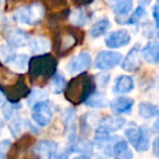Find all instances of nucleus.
Returning a JSON list of instances; mask_svg holds the SVG:
<instances>
[{
	"label": "nucleus",
	"instance_id": "obj_47",
	"mask_svg": "<svg viewBox=\"0 0 159 159\" xmlns=\"http://www.w3.org/2000/svg\"><path fill=\"white\" fill-rule=\"evenodd\" d=\"M23 159H30V158H23Z\"/></svg>",
	"mask_w": 159,
	"mask_h": 159
},
{
	"label": "nucleus",
	"instance_id": "obj_28",
	"mask_svg": "<svg viewBox=\"0 0 159 159\" xmlns=\"http://www.w3.org/2000/svg\"><path fill=\"white\" fill-rule=\"evenodd\" d=\"M26 123H27L26 120H24L23 118L21 117L16 118L9 125V130L11 132V134L16 139V137H20V135L24 132L25 128H26Z\"/></svg>",
	"mask_w": 159,
	"mask_h": 159
},
{
	"label": "nucleus",
	"instance_id": "obj_44",
	"mask_svg": "<svg viewBox=\"0 0 159 159\" xmlns=\"http://www.w3.org/2000/svg\"><path fill=\"white\" fill-rule=\"evenodd\" d=\"M3 125H5V122H3V119L0 117V135H1V132H2Z\"/></svg>",
	"mask_w": 159,
	"mask_h": 159
},
{
	"label": "nucleus",
	"instance_id": "obj_8",
	"mask_svg": "<svg viewBox=\"0 0 159 159\" xmlns=\"http://www.w3.org/2000/svg\"><path fill=\"white\" fill-rule=\"evenodd\" d=\"M122 60V55L112 50H102L97 53L95 59V68L98 70H110L119 66Z\"/></svg>",
	"mask_w": 159,
	"mask_h": 159
},
{
	"label": "nucleus",
	"instance_id": "obj_16",
	"mask_svg": "<svg viewBox=\"0 0 159 159\" xmlns=\"http://www.w3.org/2000/svg\"><path fill=\"white\" fill-rule=\"evenodd\" d=\"M109 106H110L111 111L117 115L130 113L134 106V99L130 97H118L110 102Z\"/></svg>",
	"mask_w": 159,
	"mask_h": 159
},
{
	"label": "nucleus",
	"instance_id": "obj_4",
	"mask_svg": "<svg viewBox=\"0 0 159 159\" xmlns=\"http://www.w3.org/2000/svg\"><path fill=\"white\" fill-rule=\"evenodd\" d=\"M150 131L146 125H131L125 130L124 134L131 146L139 152H147L150 147Z\"/></svg>",
	"mask_w": 159,
	"mask_h": 159
},
{
	"label": "nucleus",
	"instance_id": "obj_1",
	"mask_svg": "<svg viewBox=\"0 0 159 159\" xmlns=\"http://www.w3.org/2000/svg\"><path fill=\"white\" fill-rule=\"evenodd\" d=\"M96 85L97 83L95 76L86 72L80 73L66 83L64 97L73 105L83 104L89 96L95 93Z\"/></svg>",
	"mask_w": 159,
	"mask_h": 159
},
{
	"label": "nucleus",
	"instance_id": "obj_31",
	"mask_svg": "<svg viewBox=\"0 0 159 159\" xmlns=\"http://www.w3.org/2000/svg\"><path fill=\"white\" fill-rule=\"evenodd\" d=\"M146 16V8L144 6L139 5L134 11L132 12L130 16L128 18V20L125 21L126 24H130V25H134V24H137L144 16Z\"/></svg>",
	"mask_w": 159,
	"mask_h": 159
},
{
	"label": "nucleus",
	"instance_id": "obj_39",
	"mask_svg": "<svg viewBox=\"0 0 159 159\" xmlns=\"http://www.w3.org/2000/svg\"><path fill=\"white\" fill-rule=\"evenodd\" d=\"M71 152H69V150H66V152H56L55 154L51 155V157L49 159H68L69 156H70Z\"/></svg>",
	"mask_w": 159,
	"mask_h": 159
},
{
	"label": "nucleus",
	"instance_id": "obj_6",
	"mask_svg": "<svg viewBox=\"0 0 159 159\" xmlns=\"http://www.w3.org/2000/svg\"><path fill=\"white\" fill-rule=\"evenodd\" d=\"M0 92L6 95V97L8 98V102H14V104H18L20 102L21 99L27 97V96L31 94L29 86L25 83L24 75L20 74L16 82L12 83L9 86L3 87L2 89H0Z\"/></svg>",
	"mask_w": 159,
	"mask_h": 159
},
{
	"label": "nucleus",
	"instance_id": "obj_37",
	"mask_svg": "<svg viewBox=\"0 0 159 159\" xmlns=\"http://www.w3.org/2000/svg\"><path fill=\"white\" fill-rule=\"evenodd\" d=\"M152 16L155 21V27H156L157 32H158V35H159V0H156L154 7H152Z\"/></svg>",
	"mask_w": 159,
	"mask_h": 159
},
{
	"label": "nucleus",
	"instance_id": "obj_42",
	"mask_svg": "<svg viewBox=\"0 0 159 159\" xmlns=\"http://www.w3.org/2000/svg\"><path fill=\"white\" fill-rule=\"evenodd\" d=\"M77 6H87L93 1V0H73Z\"/></svg>",
	"mask_w": 159,
	"mask_h": 159
},
{
	"label": "nucleus",
	"instance_id": "obj_26",
	"mask_svg": "<svg viewBox=\"0 0 159 159\" xmlns=\"http://www.w3.org/2000/svg\"><path fill=\"white\" fill-rule=\"evenodd\" d=\"M29 62L30 57L27 55H16L7 66H10L16 72H23L29 68Z\"/></svg>",
	"mask_w": 159,
	"mask_h": 159
},
{
	"label": "nucleus",
	"instance_id": "obj_12",
	"mask_svg": "<svg viewBox=\"0 0 159 159\" xmlns=\"http://www.w3.org/2000/svg\"><path fill=\"white\" fill-rule=\"evenodd\" d=\"M131 42V34L126 30H118L109 34L105 39V44L111 49L122 48Z\"/></svg>",
	"mask_w": 159,
	"mask_h": 159
},
{
	"label": "nucleus",
	"instance_id": "obj_30",
	"mask_svg": "<svg viewBox=\"0 0 159 159\" xmlns=\"http://www.w3.org/2000/svg\"><path fill=\"white\" fill-rule=\"evenodd\" d=\"M69 18H70L71 23L73 25H75V26H82V25L86 24L87 20H89L87 12H85L82 9L75 10L74 12H72V14Z\"/></svg>",
	"mask_w": 159,
	"mask_h": 159
},
{
	"label": "nucleus",
	"instance_id": "obj_10",
	"mask_svg": "<svg viewBox=\"0 0 159 159\" xmlns=\"http://www.w3.org/2000/svg\"><path fill=\"white\" fill-rule=\"evenodd\" d=\"M141 49L142 48L139 47V44H136L129 50V52L126 53L125 58L121 63V66L124 71H126V72H136V71L139 70L142 66Z\"/></svg>",
	"mask_w": 159,
	"mask_h": 159
},
{
	"label": "nucleus",
	"instance_id": "obj_24",
	"mask_svg": "<svg viewBox=\"0 0 159 159\" xmlns=\"http://www.w3.org/2000/svg\"><path fill=\"white\" fill-rule=\"evenodd\" d=\"M30 48L32 53L34 55H40V53H46V51L50 48V43L47 38L43 36H36L30 39L29 42Z\"/></svg>",
	"mask_w": 159,
	"mask_h": 159
},
{
	"label": "nucleus",
	"instance_id": "obj_48",
	"mask_svg": "<svg viewBox=\"0 0 159 159\" xmlns=\"http://www.w3.org/2000/svg\"><path fill=\"white\" fill-rule=\"evenodd\" d=\"M0 2H1V0H0Z\"/></svg>",
	"mask_w": 159,
	"mask_h": 159
},
{
	"label": "nucleus",
	"instance_id": "obj_40",
	"mask_svg": "<svg viewBox=\"0 0 159 159\" xmlns=\"http://www.w3.org/2000/svg\"><path fill=\"white\" fill-rule=\"evenodd\" d=\"M152 155L155 157H157V158H159V135L152 141Z\"/></svg>",
	"mask_w": 159,
	"mask_h": 159
},
{
	"label": "nucleus",
	"instance_id": "obj_33",
	"mask_svg": "<svg viewBox=\"0 0 159 159\" xmlns=\"http://www.w3.org/2000/svg\"><path fill=\"white\" fill-rule=\"evenodd\" d=\"M21 107V104L18 102V104H14V102H6L5 105L2 106L1 108V111H2V115L5 117V119H10L12 117V115L14 113V111L20 109Z\"/></svg>",
	"mask_w": 159,
	"mask_h": 159
},
{
	"label": "nucleus",
	"instance_id": "obj_11",
	"mask_svg": "<svg viewBox=\"0 0 159 159\" xmlns=\"http://www.w3.org/2000/svg\"><path fill=\"white\" fill-rule=\"evenodd\" d=\"M58 149L56 142L43 139L38 143H35L32 149V156L34 159H49L51 155L55 154Z\"/></svg>",
	"mask_w": 159,
	"mask_h": 159
},
{
	"label": "nucleus",
	"instance_id": "obj_15",
	"mask_svg": "<svg viewBox=\"0 0 159 159\" xmlns=\"http://www.w3.org/2000/svg\"><path fill=\"white\" fill-rule=\"evenodd\" d=\"M110 156H112L115 159H132L133 152L129 146V142L119 137L113 143Z\"/></svg>",
	"mask_w": 159,
	"mask_h": 159
},
{
	"label": "nucleus",
	"instance_id": "obj_35",
	"mask_svg": "<svg viewBox=\"0 0 159 159\" xmlns=\"http://www.w3.org/2000/svg\"><path fill=\"white\" fill-rule=\"evenodd\" d=\"M89 113L87 115H83L82 118L80 119V131H81V134H89L92 130V125L89 123Z\"/></svg>",
	"mask_w": 159,
	"mask_h": 159
},
{
	"label": "nucleus",
	"instance_id": "obj_21",
	"mask_svg": "<svg viewBox=\"0 0 159 159\" xmlns=\"http://www.w3.org/2000/svg\"><path fill=\"white\" fill-rule=\"evenodd\" d=\"M8 45L12 47V48H21V47L25 46L29 44L30 42V36L26 32L22 31V30H14L8 35Z\"/></svg>",
	"mask_w": 159,
	"mask_h": 159
},
{
	"label": "nucleus",
	"instance_id": "obj_36",
	"mask_svg": "<svg viewBox=\"0 0 159 159\" xmlns=\"http://www.w3.org/2000/svg\"><path fill=\"white\" fill-rule=\"evenodd\" d=\"M12 144L10 139H3L0 142V159H7L8 152L11 148Z\"/></svg>",
	"mask_w": 159,
	"mask_h": 159
},
{
	"label": "nucleus",
	"instance_id": "obj_41",
	"mask_svg": "<svg viewBox=\"0 0 159 159\" xmlns=\"http://www.w3.org/2000/svg\"><path fill=\"white\" fill-rule=\"evenodd\" d=\"M150 132L155 133V134L159 135V116L156 118V120H155L154 124H152V129H150Z\"/></svg>",
	"mask_w": 159,
	"mask_h": 159
},
{
	"label": "nucleus",
	"instance_id": "obj_14",
	"mask_svg": "<svg viewBox=\"0 0 159 159\" xmlns=\"http://www.w3.org/2000/svg\"><path fill=\"white\" fill-rule=\"evenodd\" d=\"M62 121L64 124L66 133L70 141H74L76 136V112L74 109L66 108L62 113Z\"/></svg>",
	"mask_w": 159,
	"mask_h": 159
},
{
	"label": "nucleus",
	"instance_id": "obj_22",
	"mask_svg": "<svg viewBox=\"0 0 159 159\" xmlns=\"http://www.w3.org/2000/svg\"><path fill=\"white\" fill-rule=\"evenodd\" d=\"M139 116L145 120L157 118L159 116V107L152 102H142L139 105Z\"/></svg>",
	"mask_w": 159,
	"mask_h": 159
},
{
	"label": "nucleus",
	"instance_id": "obj_17",
	"mask_svg": "<svg viewBox=\"0 0 159 159\" xmlns=\"http://www.w3.org/2000/svg\"><path fill=\"white\" fill-rule=\"evenodd\" d=\"M134 89V80L130 75H119L116 79L115 85H113V93L119 94V95H124Z\"/></svg>",
	"mask_w": 159,
	"mask_h": 159
},
{
	"label": "nucleus",
	"instance_id": "obj_23",
	"mask_svg": "<svg viewBox=\"0 0 159 159\" xmlns=\"http://www.w3.org/2000/svg\"><path fill=\"white\" fill-rule=\"evenodd\" d=\"M94 149V143H92L89 139H80L77 141L71 143L68 150L70 152H79L83 155H89Z\"/></svg>",
	"mask_w": 159,
	"mask_h": 159
},
{
	"label": "nucleus",
	"instance_id": "obj_34",
	"mask_svg": "<svg viewBox=\"0 0 159 159\" xmlns=\"http://www.w3.org/2000/svg\"><path fill=\"white\" fill-rule=\"evenodd\" d=\"M42 1L43 6L50 10H62V8L66 6V0H42Z\"/></svg>",
	"mask_w": 159,
	"mask_h": 159
},
{
	"label": "nucleus",
	"instance_id": "obj_5",
	"mask_svg": "<svg viewBox=\"0 0 159 159\" xmlns=\"http://www.w3.org/2000/svg\"><path fill=\"white\" fill-rule=\"evenodd\" d=\"M45 16V7L38 3L25 6L19 8L14 12V20L21 24L25 25H37L42 22Z\"/></svg>",
	"mask_w": 159,
	"mask_h": 159
},
{
	"label": "nucleus",
	"instance_id": "obj_25",
	"mask_svg": "<svg viewBox=\"0 0 159 159\" xmlns=\"http://www.w3.org/2000/svg\"><path fill=\"white\" fill-rule=\"evenodd\" d=\"M87 107H91V108H96V109H102L106 108L109 105L108 99H107L106 95L104 93H100V92H95L93 95H91L87 100L84 102Z\"/></svg>",
	"mask_w": 159,
	"mask_h": 159
},
{
	"label": "nucleus",
	"instance_id": "obj_9",
	"mask_svg": "<svg viewBox=\"0 0 159 159\" xmlns=\"http://www.w3.org/2000/svg\"><path fill=\"white\" fill-rule=\"evenodd\" d=\"M92 66V56L87 51H81L69 61L66 69L71 74L86 72Z\"/></svg>",
	"mask_w": 159,
	"mask_h": 159
},
{
	"label": "nucleus",
	"instance_id": "obj_38",
	"mask_svg": "<svg viewBox=\"0 0 159 159\" xmlns=\"http://www.w3.org/2000/svg\"><path fill=\"white\" fill-rule=\"evenodd\" d=\"M109 79H110V75H109L108 73H100L99 75H97V76L95 77L96 83L99 84L102 87L107 86V84H108V82H109Z\"/></svg>",
	"mask_w": 159,
	"mask_h": 159
},
{
	"label": "nucleus",
	"instance_id": "obj_29",
	"mask_svg": "<svg viewBox=\"0 0 159 159\" xmlns=\"http://www.w3.org/2000/svg\"><path fill=\"white\" fill-rule=\"evenodd\" d=\"M51 91L55 94H60L64 92L66 87V81L64 76L59 73H56L51 79Z\"/></svg>",
	"mask_w": 159,
	"mask_h": 159
},
{
	"label": "nucleus",
	"instance_id": "obj_46",
	"mask_svg": "<svg viewBox=\"0 0 159 159\" xmlns=\"http://www.w3.org/2000/svg\"><path fill=\"white\" fill-rule=\"evenodd\" d=\"M2 99H3V94L1 93V92H0V102H2Z\"/></svg>",
	"mask_w": 159,
	"mask_h": 159
},
{
	"label": "nucleus",
	"instance_id": "obj_13",
	"mask_svg": "<svg viewBox=\"0 0 159 159\" xmlns=\"http://www.w3.org/2000/svg\"><path fill=\"white\" fill-rule=\"evenodd\" d=\"M141 56L147 63L156 64L159 63V40L152 39L141 49Z\"/></svg>",
	"mask_w": 159,
	"mask_h": 159
},
{
	"label": "nucleus",
	"instance_id": "obj_32",
	"mask_svg": "<svg viewBox=\"0 0 159 159\" xmlns=\"http://www.w3.org/2000/svg\"><path fill=\"white\" fill-rule=\"evenodd\" d=\"M30 95L31 96L29 97L27 102H29L30 106H32V107L35 104H37V102H42V100H45L48 97V93H46L44 89H34L33 92H31Z\"/></svg>",
	"mask_w": 159,
	"mask_h": 159
},
{
	"label": "nucleus",
	"instance_id": "obj_43",
	"mask_svg": "<svg viewBox=\"0 0 159 159\" xmlns=\"http://www.w3.org/2000/svg\"><path fill=\"white\" fill-rule=\"evenodd\" d=\"M93 159H108L106 156V154H97L94 156Z\"/></svg>",
	"mask_w": 159,
	"mask_h": 159
},
{
	"label": "nucleus",
	"instance_id": "obj_19",
	"mask_svg": "<svg viewBox=\"0 0 159 159\" xmlns=\"http://www.w3.org/2000/svg\"><path fill=\"white\" fill-rule=\"evenodd\" d=\"M125 124V119L123 117H118V116H109L100 121L99 126L104 130L110 132H117L121 130Z\"/></svg>",
	"mask_w": 159,
	"mask_h": 159
},
{
	"label": "nucleus",
	"instance_id": "obj_18",
	"mask_svg": "<svg viewBox=\"0 0 159 159\" xmlns=\"http://www.w3.org/2000/svg\"><path fill=\"white\" fill-rule=\"evenodd\" d=\"M134 0H107L110 9L117 14V18H124L131 12Z\"/></svg>",
	"mask_w": 159,
	"mask_h": 159
},
{
	"label": "nucleus",
	"instance_id": "obj_27",
	"mask_svg": "<svg viewBox=\"0 0 159 159\" xmlns=\"http://www.w3.org/2000/svg\"><path fill=\"white\" fill-rule=\"evenodd\" d=\"M110 27V21L107 18H104L102 20H99L98 22H96L95 24L92 26L91 31H89V34L93 38H97L100 37L102 35H104Z\"/></svg>",
	"mask_w": 159,
	"mask_h": 159
},
{
	"label": "nucleus",
	"instance_id": "obj_3",
	"mask_svg": "<svg viewBox=\"0 0 159 159\" xmlns=\"http://www.w3.org/2000/svg\"><path fill=\"white\" fill-rule=\"evenodd\" d=\"M84 40V32L77 26H69L53 32L52 50L59 57H66L76 45Z\"/></svg>",
	"mask_w": 159,
	"mask_h": 159
},
{
	"label": "nucleus",
	"instance_id": "obj_2",
	"mask_svg": "<svg viewBox=\"0 0 159 159\" xmlns=\"http://www.w3.org/2000/svg\"><path fill=\"white\" fill-rule=\"evenodd\" d=\"M57 58L50 53L35 55L29 62L30 79L38 86H43L57 73Z\"/></svg>",
	"mask_w": 159,
	"mask_h": 159
},
{
	"label": "nucleus",
	"instance_id": "obj_45",
	"mask_svg": "<svg viewBox=\"0 0 159 159\" xmlns=\"http://www.w3.org/2000/svg\"><path fill=\"white\" fill-rule=\"evenodd\" d=\"M73 159H91L87 155H82V156H79V157H75Z\"/></svg>",
	"mask_w": 159,
	"mask_h": 159
},
{
	"label": "nucleus",
	"instance_id": "obj_7",
	"mask_svg": "<svg viewBox=\"0 0 159 159\" xmlns=\"http://www.w3.org/2000/svg\"><path fill=\"white\" fill-rule=\"evenodd\" d=\"M53 104L50 100H42L32 107V119L37 125L47 126L53 117Z\"/></svg>",
	"mask_w": 159,
	"mask_h": 159
},
{
	"label": "nucleus",
	"instance_id": "obj_20",
	"mask_svg": "<svg viewBox=\"0 0 159 159\" xmlns=\"http://www.w3.org/2000/svg\"><path fill=\"white\" fill-rule=\"evenodd\" d=\"M19 75L20 74H18L16 71H12L9 66H6V63L0 60V89L16 82Z\"/></svg>",
	"mask_w": 159,
	"mask_h": 159
}]
</instances>
